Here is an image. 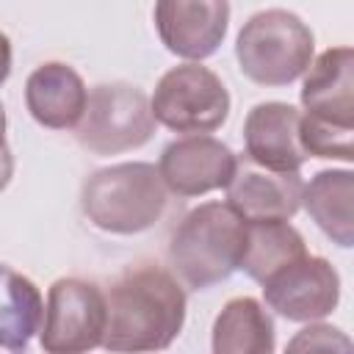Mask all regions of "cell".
Instances as JSON below:
<instances>
[{
    "mask_svg": "<svg viewBox=\"0 0 354 354\" xmlns=\"http://www.w3.org/2000/svg\"><path fill=\"white\" fill-rule=\"evenodd\" d=\"M304 113L329 124L354 127V53L329 47L310 66L301 86Z\"/></svg>",
    "mask_w": 354,
    "mask_h": 354,
    "instance_id": "obj_13",
    "label": "cell"
},
{
    "mask_svg": "<svg viewBox=\"0 0 354 354\" xmlns=\"http://www.w3.org/2000/svg\"><path fill=\"white\" fill-rule=\"evenodd\" d=\"M155 116L141 88L130 83H100L88 91L75 138L94 155H119L144 147L155 133Z\"/></svg>",
    "mask_w": 354,
    "mask_h": 354,
    "instance_id": "obj_5",
    "label": "cell"
},
{
    "mask_svg": "<svg viewBox=\"0 0 354 354\" xmlns=\"http://www.w3.org/2000/svg\"><path fill=\"white\" fill-rule=\"evenodd\" d=\"M88 88L83 77L61 61L36 66L25 80V105L30 116L50 130H69L86 111Z\"/></svg>",
    "mask_w": 354,
    "mask_h": 354,
    "instance_id": "obj_14",
    "label": "cell"
},
{
    "mask_svg": "<svg viewBox=\"0 0 354 354\" xmlns=\"http://www.w3.org/2000/svg\"><path fill=\"white\" fill-rule=\"evenodd\" d=\"M6 144V111H3V105H0V147Z\"/></svg>",
    "mask_w": 354,
    "mask_h": 354,
    "instance_id": "obj_23",
    "label": "cell"
},
{
    "mask_svg": "<svg viewBox=\"0 0 354 354\" xmlns=\"http://www.w3.org/2000/svg\"><path fill=\"white\" fill-rule=\"evenodd\" d=\"M354 174L348 169H324L301 188V205L326 238L348 249L354 243Z\"/></svg>",
    "mask_w": 354,
    "mask_h": 354,
    "instance_id": "obj_15",
    "label": "cell"
},
{
    "mask_svg": "<svg viewBox=\"0 0 354 354\" xmlns=\"http://www.w3.org/2000/svg\"><path fill=\"white\" fill-rule=\"evenodd\" d=\"M351 138H354V127L329 124V122L313 119L307 113H301V119H299V141H301L304 152L313 158H332V160L351 163L354 160Z\"/></svg>",
    "mask_w": 354,
    "mask_h": 354,
    "instance_id": "obj_19",
    "label": "cell"
},
{
    "mask_svg": "<svg viewBox=\"0 0 354 354\" xmlns=\"http://www.w3.org/2000/svg\"><path fill=\"white\" fill-rule=\"evenodd\" d=\"M235 160L238 158L224 141L205 133H191L185 138L166 144V149L160 152L158 171L171 194L202 196L230 183Z\"/></svg>",
    "mask_w": 354,
    "mask_h": 354,
    "instance_id": "obj_9",
    "label": "cell"
},
{
    "mask_svg": "<svg viewBox=\"0 0 354 354\" xmlns=\"http://www.w3.org/2000/svg\"><path fill=\"white\" fill-rule=\"evenodd\" d=\"M11 174H14V155L8 149V144L0 147V191L11 183Z\"/></svg>",
    "mask_w": 354,
    "mask_h": 354,
    "instance_id": "obj_21",
    "label": "cell"
},
{
    "mask_svg": "<svg viewBox=\"0 0 354 354\" xmlns=\"http://www.w3.org/2000/svg\"><path fill=\"white\" fill-rule=\"evenodd\" d=\"M149 108L174 133H213L230 116V91L207 66L180 64L158 80Z\"/></svg>",
    "mask_w": 354,
    "mask_h": 354,
    "instance_id": "obj_6",
    "label": "cell"
},
{
    "mask_svg": "<svg viewBox=\"0 0 354 354\" xmlns=\"http://www.w3.org/2000/svg\"><path fill=\"white\" fill-rule=\"evenodd\" d=\"M335 348L348 351V348H351L348 337H346L340 329H335V326L313 324V321H310L307 329H301V332L288 343V351H335Z\"/></svg>",
    "mask_w": 354,
    "mask_h": 354,
    "instance_id": "obj_20",
    "label": "cell"
},
{
    "mask_svg": "<svg viewBox=\"0 0 354 354\" xmlns=\"http://www.w3.org/2000/svg\"><path fill=\"white\" fill-rule=\"evenodd\" d=\"M299 171H274L252 158H238L227 191V205L246 221H288L301 207Z\"/></svg>",
    "mask_w": 354,
    "mask_h": 354,
    "instance_id": "obj_11",
    "label": "cell"
},
{
    "mask_svg": "<svg viewBox=\"0 0 354 354\" xmlns=\"http://www.w3.org/2000/svg\"><path fill=\"white\" fill-rule=\"evenodd\" d=\"M108 351H160L169 348L185 324V290L180 279L155 266L138 263L122 271L105 293Z\"/></svg>",
    "mask_w": 354,
    "mask_h": 354,
    "instance_id": "obj_1",
    "label": "cell"
},
{
    "mask_svg": "<svg viewBox=\"0 0 354 354\" xmlns=\"http://www.w3.org/2000/svg\"><path fill=\"white\" fill-rule=\"evenodd\" d=\"M301 254H307V243L301 232L288 221H246L243 254L238 268L254 282H266L271 274L299 260Z\"/></svg>",
    "mask_w": 354,
    "mask_h": 354,
    "instance_id": "obj_18",
    "label": "cell"
},
{
    "mask_svg": "<svg viewBox=\"0 0 354 354\" xmlns=\"http://www.w3.org/2000/svg\"><path fill=\"white\" fill-rule=\"evenodd\" d=\"M169 188L152 163H116L97 169L80 188L83 216L102 232L136 235L149 230L166 210Z\"/></svg>",
    "mask_w": 354,
    "mask_h": 354,
    "instance_id": "obj_3",
    "label": "cell"
},
{
    "mask_svg": "<svg viewBox=\"0 0 354 354\" xmlns=\"http://www.w3.org/2000/svg\"><path fill=\"white\" fill-rule=\"evenodd\" d=\"M11 75V41L6 33H0V86L8 80Z\"/></svg>",
    "mask_w": 354,
    "mask_h": 354,
    "instance_id": "obj_22",
    "label": "cell"
},
{
    "mask_svg": "<svg viewBox=\"0 0 354 354\" xmlns=\"http://www.w3.org/2000/svg\"><path fill=\"white\" fill-rule=\"evenodd\" d=\"M44 299L33 279L0 263V348L25 351L41 329Z\"/></svg>",
    "mask_w": 354,
    "mask_h": 354,
    "instance_id": "obj_17",
    "label": "cell"
},
{
    "mask_svg": "<svg viewBox=\"0 0 354 354\" xmlns=\"http://www.w3.org/2000/svg\"><path fill=\"white\" fill-rule=\"evenodd\" d=\"M246 218L227 202H205L183 216L169 241V266L194 290H207L238 271Z\"/></svg>",
    "mask_w": 354,
    "mask_h": 354,
    "instance_id": "obj_2",
    "label": "cell"
},
{
    "mask_svg": "<svg viewBox=\"0 0 354 354\" xmlns=\"http://www.w3.org/2000/svg\"><path fill=\"white\" fill-rule=\"evenodd\" d=\"M263 285L266 304L288 321H321L340 301V274L326 257L301 254Z\"/></svg>",
    "mask_w": 354,
    "mask_h": 354,
    "instance_id": "obj_8",
    "label": "cell"
},
{
    "mask_svg": "<svg viewBox=\"0 0 354 354\" xmlns=\"http://www.w3.org/2000/svg\"><path fill=\"white\" fill-rule=\"evenodd\" d=\"M313 30L285 8H266L252 14L235 41L241 72L260 86H288L313 64Z\"/></svg>",
    "mask_w": 354,
    "mask_h": 354,
    "instance_id": "obj_4",
    "label": "cell"
},
{
    "mask_svg": "<svg viewBox=\"0 0 354 354\" xmlns=\"http://www.w3.org/2000/svg\"><path fill=\"white\" fill-rule=\"evenodd\" d=\"M230 0H155V28L169 53L202 61L227 36Z\"/></svg>",
    "mask_w": 354,
    "mask_h": 354,
    "instance_id": "obj_10",
    "label": "cell"
},
{
    "mask_svg": "<svg viewBox=\"0 0 354 354\" xmlns=\"http://www.w3.org/2000/svg\"><path fill=\"white\" fill-rule=\"evenodd\" d=\"M277 348L274 321L252 296L230 299L213 324L216 354H271Z\"/></svg>",
    "mask_w": 354,
    "mask_h": 354,
    "instance_id": "obj_16",
    "label": "cell"
},
{
    "mask_svg": "<svg viewBox=\"0 0 354 354\" xmlns=\"http://www.w3.org/2000/svg\"><path fill=\"white\" fill-rule=\"evenodd\" d=\"M301 113L288 102H260L246 113V158L274 171H299L310 158L299 141Z\"/></svg>",
    "mask_w": 354,
    "mask_h": 354,
    "instance_id": "obj_12",
    "label": "cell"
},
{
    "mask_svg": "<svg viewBox=\"0 0 354 354\" xmlns=\"http://www.w3.org/2000/svg\"><path fill=\"white\" fill-rule=\"evenodd\" d=\"M105 293L86 279L61 277L47 290L39 343L50 354H80L102 346Z\"/></svg>",
    "mask_w": 354,
    "mask_h": 354,
    "instance_id": "obj_7",
    "label": "cell"
}]
</instances>
